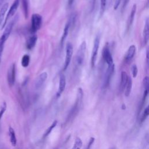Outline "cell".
Instances as JSON below:
<instances>
[{
	"label": "cell",
	"mask_w": 149,
	"mask_h": 149,
	"mask_svg": "<svg viewBox=\"0 0 149 149\" xmlns=\"http://www.w3.org/2000/svg\"><path fill=\"white\" fill-rule=\"evenodd\" d=\"M86 51V43L84 41L80 45L75 58V63L77 67L81 66L84 62Z\"/></svg>",
	"instance_id": "6da1fadb"
},
{
	"label": "cell",
	"mask_w": 149,
	"mask_h": 149,
	"mask_svg": "<svg viewBox=\"0 0 149 149\" xmlns=\"http://www.w3.org/2000/svg\"><path fill=\"white\" fill-rule=\"evenodd\" d=\"M100 36H97L94 41V44H93V47L91 56V66L92 68H93L95 65L98 48L100 47Z\"/></svg>",
	"instance_id": "7a4b0ae2"
},
{
	"label": "cell",
	"mask_w": 149,
	"mask_h": 149,
	"mask_svg": "<svg viewBox=\"0 0 149 149\" xmlns=\"http://www.w3.org/2000/svg\"><path fill=\"white\" fill-rule=\"evenodd\" d=\"M15 22V19H14L13 20H11L7 25L5 26H6L5 29L0 38V47L4 46L5 42H6V41L7 40V39L8 38V37L10 34V33L12 30Z\"/></svg>",
	"instance_id": "3957f363"
},
{
	"label": "cell",
	"mask_w": 149,
	"mask_h": 149,
	"mask_svg": "<svg viewBox=\"0 0 149 149\" xmlns=\"http://www.w3.org/2000/svg\"><path fill=\"white\" fill-rule=\"evenodd\" d=\"M42 24V17L40 15L34 13L31 16V31L35 33L40 29Z\"/></svg>",
	"instance_id": "277c9868"
},
{
	"label": "cell",
	"mask_w": 149,
	"mask_h": 149,
	"mask_svg": "<svg viewBox=\"0 0 149 149\" xmlns=\"http://www.w3.org/2000/svg\"><path fill=\"white\" fill-rule=\"evenodd\" d=\"M16 77V66L15 63H13L9 66L7 72V80L10 87H12L15 82Z\"/></svg>",
	"instance_id": "5b68a950"
},
{
	"label": "cell",
	"mask_w": 149,
	"mask_h": 149,
	"mask_svg": "<svg viewBox=\"0 0 149 149\" xmlns=\"http://www.w3.org/2000/svg\"><path fill=\"white\" fill-rule=\"evenodd\" d=\"M73 46L71 43H68L66 46V56L63 65V70H66L70 62L73 55Z\"/></svg>",
	"instance_id": "8992f818"
},
{
	"label": "cell",
	"mask_w": 149,
	"mask_h": 149,
	"mask_svg": "<svg viewBox=\"0 0 149 149\" xmlns=\"http://www.w3.org/2000/svg\"><path fill=\"white\" fill-rule=\"evenodd\" d=\"M19 5V0H15L13 2V3H12V5H11V6L10 7V8L8 10V14H7V15H6L5 19V21H4V23L2 25V28H3V27H5L8 20L14 15V14L15 13V12H16L17 8H18Z\"/></svg>",
	"instance_id": "52a82bcc"
},
{
	"label": "cell",
	"mask_w": 149,
	"mask_h": 149,
	"mask_svg": "<svg viewBox=\"0 0 149 149\" xmlns=\"http://www.w3.org/2000/svg\"><path fill=\"white\" fill-rule=\"evenodd\" d=\"M102 56H103V58H104V61L107 63L108 66H111V65H113V58H112V55L111 54V52L109 51V47H108L107 45H106L105 47L104 48Z\"/></svg>",
	"instance_id": "ba28073f"
},
{
	"label": "cell",
	"mask_w": 149,
	"mask_h": 149,
	"mask_svg": "<svg viewBox=\"0 0 149 149\" xmlns=\"http://www.w3.org/2000/svg\"><path fill=\"white\" fill-rule=\"evenodd\" d=\"M114 64L108 66L107 69L106 70V72L105 73V77H104V86L105 87L107 86L109 83L110 79L111 78V76L113 73L114 71Z\"/></svg>",
	"instance_id": "9c48e42d"
},
{
	"label": "cell",
	"mask_w": 149,
	"mask_h": 149,
	"mask_svg": "<svg viewBox=\"0 0 149 149\" xmlns=\"http://www.w3.org/2000/svg\"><path fill=\"white\" fill-rule=\"evenodd\" d=\"M48 74L47 72H44L42 73H41L38 77L37 78L36 82H35V86L36 88H38L43 84V83L45 82L46 79H47Z\"/></svg>",
	"instance_id": "30bf717a"
},
{
	"label": "cell",
	"mask_w": 149,
	"mask_h": 149,
	"mask_svg": "<svg viewBox=\"0 0 149 149\" xmlns=\"http://www.w3.org/2000/svg\"><path fill=\"white\" fill-rule=\"evenodd\" d=\"M66 86V78L63 74H61L59 77L58 90L57 92V96L59 97L63 93Z\"/></svg>",
	"instance_id": "8fae6325"
},
{
	"label": "cell",
	"mask_w": 149,
	"mask_h": 149,
	"mask_svg": "<svg viewBox=\"0 0 149 149\" xmlns=\"http://www.w3.org/2000/svg\"><path fill=\"white\" fill-rule=\"evenodd\" d=\"M148 37H149V24H148V19H147V20H146V23L144 24L143 32V44L144 45L147 43L148 41Z\"/></svg>",
	"instance_id": "7c38bea8"
},
{
	"label": "cell",
	"mask_w": 149,
	"mask_h": 149,
	"mask_svg": "<svg viewBox=\"0 0 149 149\" xmlns=\"http://www.w3.org/2000/svg\"><path fill=\"white\" fill-rule=\"evenodd\" d=\"M136 47L134 45H132L129 47L125 56V59L126 61H129L133 58L136 53Z\"/></svg>",
	"instance_id": "4fadbf2b"
},
{
	"label": "cell",
	"mask_w": 149,
	"mask_h": 149,
	"mask_svg": "<svg viewBox=\"0 0 149 149\" xmlns=\"http://www.w3.org/2000/svg\"><path fill=\"white\" fill-rule=\"evenodd\" d=\"M128 75L126 73V72L122 71L121 73V80H120V86H119V88L120 91H124L125 86L126 84V83L128 79Z\"/></svg>",
	"instance_id": "5bb4252c"
},
{
	"label": "cell",
	"mask_w": 149,
	"mask_h": 149,
	"mask_svg": "<svg viewBox=\"0 0 149 149\" xmlns=\"http://www.w3.org/2000/svg\"><path fill=\"white\" fill-rule=\"evenodd\" d=\"M136 9H137V6L136 4H134L132 10L130 12V15L129 16L128 18V20H127V27L128 29L132 26L133 21H134V16H135V14H136Z\"/></svg>",
	"instance_id": "9a60e30c"
},
{
	"label": "cell",
	"mask_w": 149,
	"mask_h": 149,
	"mask_svg": "<svg viewBox=\"0 0 149 149\" xmlns=\"http://www.w3.org/2000/svg\"><path fill=\"white\" fill-rule=\"evenodd\" d=\"M37 40V37L36 35H33L29 38L26 42V47L27 49H31L36 45Z\"/></svg>",
	"instance_id": "2e32d148"
},
{
	"label": "cell",
	"mask_w": 149,
	"mask_h": 149,
	"mask_svg": "<svg viewBox=\"0 0 149 149\" xmlns=\"http://www.w3.org/2000/svg\"><path fill=\"white\" fill-rule=\"evenodd\" d=\"M9 134L10 138V142L13 146H16L17 143L16 137L14 129L12 127H9Z\"/></svg>",
	"instance_id": "e0dca14e"
},
{
	"label": "cell",
	"mask_w": 149,
	"mask_h": 149,
	"mask_svg": "<svg viewBox=\"0 0 149 149\" xmlns=\"http://www.w3.org/2000/svg\"><path fill=\"white\" fill-rule=\"evenodd\" d=\"M132 88V79L130 77H128L127 81L126 83V84L125 86L124 91H125V95L126 97H128L131 92Z\"/></svg>",
	"instance_id": "ac0fdd59"
},
{
	"label": "cell",
	"mask_w": 149,
	"mask_h": 149,
	"mask_svg": "<svg viewBox=\"0 0 149 149\" xmlns=\"http://www.w3.org/2000/svg\"><path fill=\"white\" fill-rule=\"evenodd\" d=\"M70 25V23L69 22V23H68L65 25V26L64 27L63 34H62V37H61V42L62 45H63V42L65 41V39L66 38V37L68 36V33H69V31Z\"/></svg>",
	"instance_id": "d6986e66"
},
{
	"label": "cell",
	"mask_w": 149,
	"mask_h": 149,
	"mask_svg": "<svg viewBox=\"0 0 149 149\" xmlns=\"http://www.w3.org/2000/svg\"><path fill=\"white\" fill-rule=\"evenodd\" d=\"M8 6H9V4L8 3H6L2 5V6L0 10V25L1 24V23L3 22V19L4 18L5 14L8 9Z\"/></svg>",
	"instance_id": "ffe728a7"
},
{
	"label": "cell",
	"mask_w": 149,
	"mask_h": 149,
	"mask_svg": "<svg viewBox=\"0 0 149 149\" xmlns=\"http://www.w3.org/2000/svg\"><path fill=\"white\" fill-rule=\"evenodd\" d=\"M29 62H30V56H29V55H28L27 54L24 55L22 57V61H21V64H22V66L24 67V68L27 67L29 65Z\"/></svg>",
	"instance_id": "44dd1931"
},
{
	"label": "cell",
	"mask_w": 149,
	"mask_h": 149,
	"mask_svg": "<svg viewBox=\"0 0 149 149\" xmlns=\"http://www.w3.org/2000/svg\"><path fill=\"white\" fill-rule=\"evenodd\" d=\"M83 145V142L80 138L77 137L74 141L72 149H81Z\"/></svg>",
	"instance_id": "7402d4cb"
},
{
	"label": "cell",
	"mask_w": 149,
	"mask_h": 149,
	"mask_svg": "<svg viewBox=\"0 0 149 149\" xmlns=\"http://www.w3.org/2000/svg\"><path fill=\"white\" fill-rule=\"evenodd\" d=\"M57 123H58V121L57 120H54L53 122V123H52V125H50V126L45 130V133L44 134V136H43V137H47L49 134L51 132V131L52 130V129L57 125Z\"/></svg>",
	"instance_id": "603a6c76"
},
{
	"label": "cell",
	"mask_w": 149,
	"mask_h": 149,
	"mask_svg": "<svg viewBox=\"0 0 149 149\" xmlns=\"http://www.w3.org/2000/svg\"><path fill=\"white\" fill-rule=\"evenodd\" d=\"M23 2V6L24 13L25 17L27 18L28 16V0H22Z\"/></svg>",
	"instance_id": "cb8c5ba5"
},
{
	"label": "cell",
	"mask_w": 149,
	"mask_h": 149,
	"mask_svg": "<svg viewBox=\"0 0 149 149\" xmlns=\"http://www.w3.org/2000/svg\"><path fill=\"white\" fill-rule=\"evenodd\" d=\"M149 115V107H147L144 111V112L143 113V115L141 116V122H143L145 120V119L147 118V117Z\"/></svg>",
	"instance_id": "d4e9b609"
},
{
	"label": "cell",
	"mask_w": 149,
	"mask_h": 149,
	"mask_svg": "<svg viewBox=\"0 0 149 149\" xmlns=\"http://www.w3.org/2000/svg\"><path fill=\"white\" fill-rule=\"evenodd\" d=\"M6 109V104L5 102H4L1 108V109H0V120L4 113V112H5Z\"/></svg>",
	"instance_id": "484cf974"
},
{
	"label": "cell",
	"mask_w": 149,
	"mask_h": 149,
	"mask_svg": "<svg viewBox=\"0 0 149 149\" xmlns=\"http://www.w3.org/2000/svg\"><path fill=\"white\" fill-rule=\"evenodd\" d=\"M132 75L133 77H136L138 73V69L136 65H133L132 68Z\"/></svg>",
	"instance_id": "4316f807"
},
{
	"label": "cell",
	"mask_w": 149,
	"mask_h": 149,
	"mask_svg": "<svg viewBox=\"0 0 149 149\" xmlns=\"http://www.w3.org/2000/svg\"><path fill=\"white\" fill-rule=\"evenodd\" d=\"M148 76H146L143 79V86L144 88V90H148Z\"/></svg>",
	"instance_id": "83f0119b"
},
{
	"label": "cell",
	"mask_w": 149,
	"mask_h": 149,
	"mask_svg": "<svg viewBox=\"0 0 149 149\" xmlns=\"http://www.w3.org/2000/svg\"><path fill=\"white\" fill-rule=\"evenodd\" d=\"M94 140H95L94 137H91V138L90 139L89 143H88V146H87V149H90L91 146L93 144V143H94Z\"/></svg>",
	"instance_id": "f1b7e54d"
},
{
	"label": "cell",
	"mask_w": 149,
	"mask_h": 149,
	"mask_svg": "<svg viewBox=\"0 0 149 149\" xmlns=\"http://www.w3.org/2000/svg\"><path fill=\"white\" fill-rule=\"evenodd\" d=\"M3 47H0V62L1 61V56L3 52Z\"/></svg>",
	"instance_id": "f546056e"
},
{
	"label": "cell",
	"mask_w": 149,
	"mask_h": 149,
	"mask_svg": "<svg viewBox=\"0 0 149 149\" xmlns=\"http://www.w3.org/2000/svg\"><path fill=\"white\" fill-rule=\"evenodd\" d=\"M73 1H74V0H68V2L69 5V6L72 5L73 4Z\"/></svg>",
	"instance_id": "4dcf8cb0"
},
{
	"label": "cell",
	"mask_w": 149,
	"mask_h": 149,
	"mask_svg": "<svg viewBox=\"0 0 149 149\" xmlns=\"http://www.w3.org/2000/svg\"><path fill=\"white\" fill-rule=\"evenodd\" d=\"M5 0H0V10L3 5V2H4Z\"/></svg>",
	"instance_id": "1f68e13d"
},
{
	"label": "cell",
	"mask_w": 149,
	"mask_h": 149,
	"mask_svg": "<svg viewBox=\"0 0 149 149\" xmlns=\"http://www.w3.org/2000/svg\"><path fill=\"white\" fill-rule=\"evenodd\" d=\"M129 0H124V2H123V6H126V5L128 3V2H129Z\"/></svg>",
	"instance_id": "d6a6232c"
},
{
	"label": "cell",
	"mask_w": 149,
	"mask_h": 149,
	"mask_svg": "<svg viewBox=\"0 0 149 149\" xmlns=\"http://www.w3.org/2000/svg\"><path fill=\"white\" fill-rule=\"evenodd\" d=\"M147 54H146V56H147V63H148V50L147 51V53H146Z\"/></svg>",
	"instance_id": "836d02e7"
}]
</instances>
